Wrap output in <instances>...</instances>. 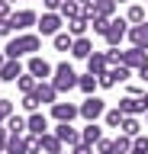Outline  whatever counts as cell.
<instances>
[{
  "label": "cell",
  "mask_w": 148,
  "mask_h": 154,
  "mask_svg": "<svg viewBox=\"0 0 148 154\" xmlns=\"http://www.w3.org/2000/svg\"><path fill=\"white\" fill-rule=\"evenodd\" d=\"M42 48V35L39 32H20V35H13L7 45H3V55L7 58H29L36 55Z\"/></svg>",
  "instance_id": "6da1fadb"
},
{
  "label": "cell",
  "mask_w": 148,
  "mask_h": 154,
  "mask_svg": "<svg viewBox=\"0 0 148 154\" xmlns=\"http://www.w3.org/2000/svg\"><path fill=\"white\" fill-rule=\"evenodd\" d=\"M77 71L68 64V61H61V64H55V74H52V84L58 87V93H68V90H74L77 87Z\"/></svg>",
  "instance_id": "7a4b0ae2"
},
{
  "label": "cell",
  "mask_w": 148,
  "mask_h": 154,
  "mask_svg": "<svg viewBox=\"0 0 148 154\" xmlns=\"http://www.w3.org/2000/svg\"><path fill=\"white\" fill-rule=\"evenodd\" d=\"M61 26H65V16H61L58 10H45V13L39 16V23H36L39 35H58Z\"/></svg>",
  "instance_id": "3957f363"
},
{
  "label": "cell",
  "mask_w": 148,
  "mask_h": 154,
  "mask_svg": "<svg viewBox=\"0 0 148 154\" xmlns=\"http://www.w3.org/2000/svg\"><path fill=\"white\" fill-rule=\"evenodd\" d=\"M103 112H106V100H100L97 93H90L80 103V119L84 122H97V119H103Z\"/></svg>",
  "instance_id": "277c9868"
},
{
  "label": "cell",
  "mask_w": 148,
  "mask_h": 154,
  "mask_svg": "<svg viewBox=\"0 0 148 154\" xmlns=\"http://www.w3.org/2000/svg\"><path fill=\"white\" fill-rule=\"evenodd\" d=\"M126 35H129V19H126V16H113V19H109L106 35H103V38H106V45H109V48H116Z\"/></svg>",
  "instance_id": "5b68a950"
},
{
  "label": "cell",
  "mask_w": 148,
  "mask_h": 154,
  "mask_svg": "<svg viewBox=\"0 0 148 154\" xmlns=\"http://www.w3.org/2000/svg\"><path fill=\"white\" fill-rule=\"evenodd\" d=\"M129 71H132V67H126V64H113L106 74H100V87H103V90H113L116 84H126Z\"/></svg>",
  "instance_id": "8992f818"
},
{
  "label": "cell",
  "mask_w": 148,
  "mask_h": 154,
  "mask_svg": "<svg viewBox=\"0 0 148 154\" xmlns=\"http://www.w3.org/2000/svg\"><path fill=\"white\" fill-rule=\"evenodd\" d=\"M39 23V13L36 10H13V16H10V26H13V32H26L29 26H36Z\"/></svg>",
  "instance_id": "52a82bcc"
},
{
  "label": "cell",
  "mask_w": 148,
  "mask_h": 154,
  "mask_svg": "<svg viewBox=\"0 0 148 154\" xmlns=\"http://www.w3.org/2000/svg\"><path fill=\"white\" fill-rule=\"evenodd\" d=\"M26 71H29L32 77L45 80V77H52V74H55V64H49L42 55H29V61H26Z\"/></svg>",
  "instance_id": "ba28073f"
},
{
  "label": "cell",
  "mask_w": 148,
  "mask_h": 154,
  "mask_svg": "<svg viewBox=\"0 0 148 154\" xmlns=\"http://www.w3.org/2000/svg\"><path fill=\"white\" fill-rule=\"evenodd\" d=\"M77 116H80L77 103H52V119L55 122H74Z\"/></svg>",
  "instance_id": "9c48e42d"
},
{
  "label": "cell",
  "mask_w": 148,
  "mask_h": 154,
  "mask_svg": "<svg viewBox=\"0 0 148 154\" xmlns=\"http://www.w3.org/2000/svg\"><path fill=\"white\" fill-rule=\"evenodd\" d=\"M122 64H126V67H132V71H138L142 64H148V48L129 45L126 51H122Z\"/></svg>",
  "instance_id": "30bf717a"
},
{
  "label": "cell",
  "mask_w": 148,
  "mask_h": 154,
  "mask_svg": "<svg viewBox=\"0 0 148 154\" xmlns=\"http://www.w3.org/2000/svg\"><path fill=\"white\" fill-rule=\"evenodd\" d=\"M26 132H29V135H45V132H49V119H45V112L36 109V112L26 116Z\"/></svg>",
  "instance_id": "8fae6325"
},
{
  "label": "cell",
  "mask_w": 148,
  "mask_h": 154,
  "mask_svg": "<svg viewBox=\"0 0 148 154\" xmlns=\"http://www.w3.org/2000/svg\"><path fill=\"white\" fill-rule=\"evenodd\" d=\"M55 135H58V138H61V144H68V148L80 141V132H77L71 122H58V125H55Z\"/></svg>",
  "instance_id": "7c38bea8"
},
{
  "label": "cell",
  "mask_w": 148,
  "mask_h": 154,
  "mask_svg": "<svg viewBox=\"0 0 148 154\" xmlns=\"http://www.w3.org/2000/svg\"><path fill=\"white\" fill-rule=\"evenodd\" d=\"M36 96H39V103H58V87L52 84V80H39V87H36Z\"/></svg>",
  "instance_id": "4fadbf2b"
},
{
  "label": "cell",
  "mask_w": 148,
  "mask_h": 154,
  "mask_svg": "<svg viewBox=\"0 0 148 154\" xmlns=\"http://www.w3.org/2000/svg\"><path fill=\"white\" fill-rule=\"evenodd\" d=\"M119 109H122V116H142L145 112V103H142V96H122L119 100Z\"/></svg>",
  "instance_id": "5bb4252c"
},
{
  "label": "cell",
  "mask_w": 148,
  "mask_h": 154,
  "mask_svg": "<svg viewBox=\"0 0 148 154\" xmlns=\"http://www.w3.org/2000/svg\"><path fill=\"white\" fill-rule=\"evenodd\" d=\"M71 55L77 58V61H87V58L93 55V42H90L87 35H77V38H74V45H71Z\"/></svg>",
  "instance_id": "9a60e30c"
},
{
  "label": "cell",
  "mask_w": 148,
  "mask_h": 154,
  "mask_svg": "<svg viewBox=\"0 0 148 154\" xmlns=\"http://www.w3.org/2000/svg\"><path fill=\"white\" fill-rule=\"evenodd\" d=\"M129 42L132 45H138V48H148V19L145 23H138V26H129Z\"/></svg>",
  "instance_id": "2e32d148"
},
{
  "label": "cell",
  "mask_w": 148,
  "mask_h": 154,
  "mask_svg": "<svg viewBox=\"0 0 148 154\" xmlns=\"http://www.w3.org/2000/svg\"><path fill=\"white\" fill-rule=\"evenodd\" d=\"M23 71H26V67L20 64V58H7L3 67H0V80H13V84H16V77H20Z\"/></svg>",
  "instance_id": "e0dca14e"
},
{
  "label": "cell",
  "mask_w": 148,
  "mask_h": 154,
  "mask_svg": "<svg viewBox=\"0 0 148 154\" xmlns=\"http://www.w3.org/2000/svg\"><path fill=\"white\" fill-rule=\"evenodd\" d=\"M87 71H90V74H106V71H109V61H106V51H93V55H90L87 58Z\"/></svg>",
  "instance_id": "ac0fdd59"
},
{
  "label": "cell",
  "mask_w": 148,
  "mask_h": 154,
  "mask_svg": "<svg viewBox=\"0 0 148 154\" xmlns=\"http://www.w3.org/2000/svg\"><path fill=\"white\" fill-rule=\"evenodd\" d=\"M3 151H7V154H29V141H26V135H10Z\"/></svg>",
  "instance_id": "d6986e66"
},
{
  "label": "cell",
  "mask_w": 148,
  "mask_h": 154,
  "mask_svg": "<svg viewBox=\"0 0 148 154\" xmlns=\"http://www.w3.org/2000/svg\"><path fill=\"white\" fill-rule=\"evenodd\" d=\"M39 138H42V154H61L65 144H61V138L55 132H45V135H39Z\"/></svg>",
  "instance_id": "ffe728a7"
},
{
  "label": "cell",
  "mask_w": 148,
  "mask_h": 154,
  "mask_svg": "<svg viewBox=\"0 0 148 154\" xmlns=\"http://www.w3.org/2000/svg\"><path fill=\"white\" fill-rule=\"evenodd\" d=\"M97 87H100V77L97 74H90V71H87V74H80L77 77V90H80V93H97Z\"/></svg>",
  "instance_id": "44dd1931"
},
{
  "label": "cell",
  "mask_w": 148,
  "mask_h": 154,
  "mask_svg": "<svg viewBox=\"0 0 148 154\" xmlns=\"http://www.w3.org/2000/svg\"><path fill=\"white\" fill-rule=\"evenodd\" d=\"M65 26H68V32H71V35L77 38V35H87L90 23H87L84 16H71V19H65Z\"/></svg>",
  "instance_id": "7402d4cb"
},
{
  "label": "cell",
  "mask_w": 148,
  "mask_h": 154,
  "mask_svg": "<svg viewBox=\"0 0 148 154\" xmlns=\"http://www.w3.org/2000/svg\"><path fill=\"white\" fill-rule=\"evenodd\" d=\"M126 19H129V26L145 23V19H148V7H142V3H132V7L126 10Z\"/></svg>",
  "instance_id": "603a6c76"
},
{
  "label": "cell",
  "mask_w": 148,
  "mask_h": 154,
  "mask_svg": "<svg viewBox=\"0 0 148 154\" xmlns=\"http://www.w3.org/2000/svg\"><path fill=\"white\" fill-rule=\"evenodd\" d=\"M3 125H7V132H10V135H26V116H16V112H13V116H7V122H3Z\"/></svg>",
  "instance_id": "cb8c5ba5"
},
{
  "label": "cell",
  "mask_w": 148,
  "mask_h": 154,
  "mask_svg": "<svg viewBox=\"0 0 148 154\" xmlns=\"http://www.w3.org/2000/svg\"><path fill=\"white\" fill-rule=\"evenodd\" d=\"M100 138H103V128H100L97 122H87V125H84V132H80V141H87V144H97Z\"/></svg>",
  "instance_id": "d4e9b609"
},
{
  "label": "cell",
  "mask_w": 148,
  "mask_h": 154,
  "mask_svg": "<svg viewBox=\"0 0 148 154\" xmlns=\"http://www.w3.org/2000/svg\"><path fill=\"white\" fill-rule=\"evenodd\" d=\"M16 87H20V93H32V90L39 87V77H32L29 71H23V74L16 77Z\"/></svg>",
  "instance_id": "484cf974"
},
{
  "label": "cell",
  "mask_w": 148,
  "mask_h": 154,
  "mask_svg": "<svg viewBox=\"0 0 148 154\" xmlns=\"http://www.w3.org/2000/svg\"><path fill=\"white\" fill-rule=\"evenodd\" d=\"M87 23H90V29H93V35H106V29H109V16H103V13H93Z\"/></svg>",
  "instance_id": "4316f807"
},
{
  "label": "cell",
  "mask_w": 148,
  "mask_h": 154,
  "mask_svg": "<svg viewBox=\"0 0 148 154\" xmlns=\"http://www.w3.org/2000/svg\"><path fill=\"white\" fill-rule=\"evenodd\" d=\"M119 132H126V135H142V122H138V116H126L122 119V125H119Z\"/></svg>",
  "instance_id": "83f0119b"
},
{
  "label": "cell",
  "mask_w": 148,
  "mask_h": 154,
  "mask_svg": "<svg viewBox=\"0 0 148 154\" xmlns=\"http://www.w3.org/2000/svg\"><path fill=\"white\" fill-rule=\"evenodd\" d=\"M52 45L58 48V51H71V45H74V35L65 29V32H58V35H52Z\"/></svg>",
  "instance_id": "f1b7e54d"
},
{
  "label": "cell",
  "mask_w": 148,
  "mask_h": 154,
  "mask_svg": "<svg viewBox=\"0 0 148 154\" xmlns=\"http://www.w3.org/2000/svg\"><path fill=\"white\" fill-rule=\"evenodd\" d=\"M122 119H126V116H122V109H106V112H103V122H106V128H119V125H122Z\"/></svg>",
  "instance_id": "f546056e"
},
{
  "label": "cell",
  "mask_w": 148,
  "mask_h": 154,
  "mask_svg": "<svg viewBox=\"0 0 148 154\" xmlns=\"http://www.w3.org/2000/svg\"><path fill=\"white\" fill-rule=\"evenodd\" d=\"M113 148H116V154H129V151H132V135L119 132L116 138H113Z\"/></svg>",
  "instance_id": "4dcf8cb0"
},
{
  "label": "cell",
  "mask_w": 148,
  "mask_h": 154,
  "mask_svg": "<svg viewBox=\"0 0 148 154\" xmlns=\"http://www.w3.org/2000/svg\"><path fill=\"white\" fill-rule=\"evenodd\" d=\"M90 3H93V10H97V13H103V16H109L113 19V13H116V0H90Z\"/></svg>",
  "instance_id": "1f68e13d"
},
{
  "label": "cell",
  "mask_w": 148,
  "mask_h": 154,
  "mask_svg": "<svg viewBox=\"0 0 148 154\" xmlns=\"http://www.w3.org/2000/svg\"><path fill=\"white\" fill-rule=\"evenodd\" d=\"M80 7H84V3H80V0H65V3H61V16L65 19H71V16H80Z\"/></svg>",
  "instance_id": "d6a6232c"
},
{
  "label": "cell",
  "mask_w": 148,
  "mask_h": 154,
  "mask_svg": "<svg viewBox=\"0 0 148 154\" xmlns=\"http://www.w3.org/2000/svg\"><path fill=\"white\" fill-rule=\"evenodd\" d=\"M129 154H148V135H135L132 138V151Z\"/></svg>",
  "instance_id": "836d02e7"
},
{
  "label": "cell",
  "mask_w": 148,
  "mask_h": 154,
  "mask_svg": "<svg viewBox=\"0 0 148 154\" xmlns=\"http://www.w3.org/2000/svg\"><path fill=\"white\" fill-rule=\"evenodd\" d=\"M39 96H36V90H32V93H23V109H26V112H36V109H39Z\"/></svg>",
  "instance_id": "e575fe53"
},
{
  "label": "cell",
  "mask_w": 148,
  "mask_h": 154,
  "mask_svg": "<svg viewBox=\"0 0 148 154\" xmlns=\"http://www.w3.org/2000/svg\"><path fill=\"white\" fill-rule=\"evenodd\" d=\"M97 154H116L113 141H109V138H100V141H97Z\"/></svg>",
  "instance_id": "d590c367"
},
{
  "label": "cell",
  "mask_w": 148,
  "mask_h": 154,
  "mask_svg": "<svg viewBox=\"0 0 148 154\" xmlns=\"http://www.w3.org/2000/svg\"><path fill=\"white\" fill-rule=\"evenodd\" d=\"M106 61H109V67L122 64V51H119V48H106Z\"/></svg>",
  "instance_id": "8d00e7d4"
},
{
  "label": "cell",
  "mask_w": 148,
  "mask_h": 154,
  "mask_svg": "<svg viewBox=\"0 0 148 154\" xmlns=\"http://www.w3.org/2000/svg\"><path fill=\"white\" fill-rule=\"evenodd\" d=\"M71 154H93V144L77 141V144H71Z\"/></svg>",
  "instance_id": "74e56055"
},
{
  "label": "cell",
  "mask_w": 148,
  "mask_h": 154,
  "mask_svg": "<svg viewBox=\"0 0 148 154\" xmlns=\"http://www.w3.org/2000/svg\"><path fill=\"white\" fill-rule=\"evenodd\" d=\"M0 112H3V116H13V112H16V106H13V100H7V96H0Z\"/></svg>",
  "instance_id": "f35d334b"
},
{
  "label": "cell",
  "mask_w": 148,
  "mask_h": 154,
  "mask_svg": "<svg viewBox=\"0 0 148 154\" xmlns=\"http://www.w3.org/2000/svg\"><path fill=\"white\" fill-rule=\"evenodd\" d=\"M13 16V3L10 0H0V19H10Z\"/></svg>",
  "instance_id": "ab89813d"
},
{
  "label": "cell",
  "mask_w": 148,
  "mask_h": 154,
  "mask_svg": "<svg viewBox=\"0 0 148 154\" xmlns=\"http://www.w3.org/2000/svg\"><path fill=\"white\" fill-rule=\"evenodd\" d=\"M61 3H65V0H42L45 10H61Z\"/></svg>",
  "instance_id": "60d3db41"
},
{
  "label": "cell",
  "mask_w": 148,
  "mask_h": 154,
  "mask_svg": "<svg viewBox=\"0 0 148 154\" xmlns=\"http://www.w3.org/2000/svg\"><path fill=\"white\" fill-rule=\"evenodd\" d=\"M142 93H145L142 84H129V96H142Z\"/></svg>",
  "instance_id": "b9f144b4"
},
{
  "label": "cell",
  "mask_w": 148,
  "mask_h": 154,
  "mask_svg": "<svg viewBox=\"0 0 148 154\" xmlns=\"http://www.w3.org/2000/svg\"><path fill=\"white\" fill-rule=\"evenodd\" d=\"M7 138H10V132H7V125H0V151L7 148Z\"/></svg>",
  "instance_id": "7bdbcfd3"
},
{
  "label": "cell",
  "mask_w": 148,
  "mask_h": 154,
  "mask_svg": "<svg viewBox=\"0 0 148 154\" xmlns=\"http://www.w3.org/2000/svg\"><path fill=\"white\" fill-rule=\"evenodd\" d=\"M138 80H142V84H148V64L138 67Z\"/></svg>",
  "instance_id": "ee69618b"
},
{
  "label": "cell",
  "mask_w": 148,
  "mask_h": 154,
  "mask_svg": "<svg viewBox=\"0 0 148 154\" xmlns=\"http://www.w3.org/2000/svg\"><path fill=\"white\" fill-rule=\"evenodd\" d=\"M142 103H145V112H148V90L142 93Z\"/></svg>",
  "instance_id": "f6af8a7d"
},
{
  "label": "cell",
  "mask_w": 148,
  "mask_h": 154,
  "mask_svg": "<svg viewBox=\"0 0 148 154\" xmlns=\"http://www.w3.org/2000/svg\"><path fill=\"white\" fill-rule=\"evenodd\" d=\"M3 61H7V55H3V48H0V67H3Z\"/></svg>",
  "instance_id": "bcb514c9"
},
{
  "label": "cell",
  "mask_w": 148,
  "mask_h": 154,
  "mask_svg": "<svg viewBox=\"0 0 148 154\" xmlns=\"http://www.w3.org/2000/svg\"><path fill=\"white\" fill-rule=\"evenodd\" d=\"M3 122H7V116H3V112H0V125H3Z\"/></svg>",
  "instance_id": "7dc6e473"
},
{
  "label": "cell",
  "mask_w": 148,
  "mask_h": 154,
  "mask_svg": "<svg viewBox=\"0 0 148 154\" xmlns=\"http://www.w3.org/2000/svg\"><path fill=\"white\" fill-rule=\"evenodd\" d=\"M145 125H148V112H145Z\"/></svg>",
  "instance_id": "c3c4849f"
},
{
  "label": "cell",
  "mask_w": 148,
  "mask_h": 154,
  "mask_svg": "<svg viewBox=\"0 0 148 154\" xmlns=\"http://www.w3.org/2000/svg\"><path fill=\"white\" fill-rule=\"evenodd\" d=\"M116 3H126V0H116Z\"/></svg>",
  "instance_id": "681fc988"
},
{
  "label": "cell",
  "mask_w": 148,
  "mask_h": 154,
  "mask_svg": "<svg viewBox=\"0 0 148 154\" xmlns=\"http://www.w3.org/2000/svg\"><path fill=\"white\" fill-rule=\"evenodd\" d=\"M80 3H90V0H80Z\"/></svg>",
  "instance_id": "f907efd6"
},
{
  "label": "cell",
  "mask_w": 148,
  "mask_h": 154,
  "mask_svg": "<svg viewBox=\"0 0 148 154\" xmlns=\"http://www.w3.org/2000/svg\"><path fill=\"white\" fill-rule=\"evenodd\" d=\"M145 7H148V0H145Z\"/></svg>",
  "instance_id": "816d5d0a"
},
{
  "label": "cell",
  "mask_w": 148,
  "mask_h": 154,
  "mask_svg": "<svg viewBox=\"0 0 148 154\" xmlns=\"http://www.w3.org/2000/svg\"><path fill=\"white\" fill-rule=\"evenodd\" d=\"M0 154H7V151H0Z\"/></svg>",
  "instance_id": "f5cc1de1"
},
{
  "label": "cell",
  "mask_w": 148,
  "mask_h": 154,
  "mask_svg": "<svg viewBox=\"0 0 148 154\" xmlns=\"http://www.w3.org/2000/svg\"><path fill=\"white\" fill-rule=\"evenodd\" d=\"M0 84H3V80H0Z\"/></svg>",
  "instance_id": "db71d44e"
},
{
  "label": "cell",
  "mask_w": 148,
  "mask_h": 154,
  "mask_svg": "<svg viewBox=\"0 0 148 154\" xmlns=\"http://www.w3.org/2000/svg\"><path fill=\"white\" fill-rule=\"evenodd\" d=\"M10 3H13V0H10Z\"/></svg>",
  "instance_id": "11a10c76"
}]
</instances>
